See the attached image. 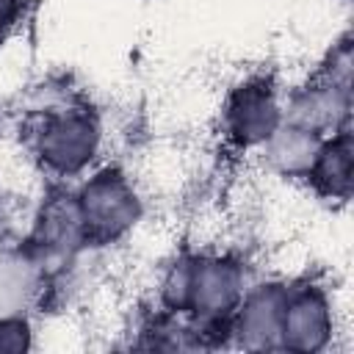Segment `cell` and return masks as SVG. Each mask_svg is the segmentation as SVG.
Segmentation results:
<instances>
[{
	"mask_svg": "<svg viewBox=\"0 0 354 354\" xmlns=\"http://www.w3.org/2000/svg\"><path fill=\"white\" fill-rule=\"evenodd\" d=\"M163 293L174 310L194 307L199 315H221L243 296V279L232 260H191L171 268Z\"/></svg>",
	"mask_w": 354,
	"mask_h": 354,
	"instance_id": "obj_1",
	"label": "cell"
},
{
	"mask_svg": "<svg viewBox=\"0 0 354 354\" xmlns=\"http://www.w3.org/2000/svg\"><path fill=\"white\" fill-rule=\"evenodd\" d=\"M83 227L97 235H116L133 224L138 216V202L133 188L116 171H102L91 177L77 199Z\"/></svg>",
	"mask_w": 354,
	"mask_h": 354,
	"instance_id": "obj_2",
	"label": "cell"
},
{
	"mask_svg": "<svg viewBox=\"0 0 354 354\" xmlns=\"http://www.w3.org/2000/svg\"><path fill=\"white\" fill-rule=\"evenodd\" d=\"M94 149H97V127L91 124L88 116L80 113L50 119V124L39 138L41 160L61 174H72L83 169L91 160Z\"/></svg>",
	"mask_w": 354,
	"mask_h": 354,
	"instance_id": "obj_3",
	"label": "cell"
},
{
	"mask_svg": "<svg viewBox=\"0 0 354 354\" xmlns=\"http://www.w3.org/2000/svg\"><path fill=\"white\" fill-rule=\"evenodd\" d=\"M279 130V105L266 83L241 86L227 105V133L243 144H266Z\"/></svg>",
	"mask_w": 354,
	"mask_h": 354,
	"instance_id": "obj_4",
	"label": "cell"
},
{
	"mask_svg": "<svg viewBox=\"0 0 354 354\" xmlns=\"http://www.w3.org/2000/svg\"><path fill=\"white\" fill-rule=\"evenodd\" d=\"M332 329L329 304L318 290H301V293H285V310H282V326L279 340L288 348L296 351H315L326 346Z\"/></svg>",
	"mask_w": 354,
	"mask_h": 354,
	"instance_id": "obj_5",
	"label": "cell"
},
{
	"mask_svg": "<svg viewBox=\"0 0 354 354\" xmlns=\"http://www.w3.org/2000/svg\"><path fill=\"white\" fill-rule=\"evenodd\" d=\"M282 310H285V293L274 285L252 293L241 307V337L246 346H271L274 337H279L282 326Z\"/></svg>",
	"mask_w": 354,
	"mask_h": 354,
	"instance_id": "obj_6",
	"label": "cell"
},
{
	"mask_svg": "<svg viewBox=\"0 0 354 354\" xmlns=\"http://www.w3.org/2000/svg\"><path fill=\"white\" fill-rule=\"evenodd\" d=\"M310 174L318 180L324 191L332 196H348V183H351V147H348V133H340L329 144H321Z\"/></svg>",
	"mask_w": 354,
	"mask_h": 354,
	"instance_id": "obj_7",
	"label": "cell"
},
{
	"mask_svg": "<svg viewBox=\"0 0 354 354\" xmlns=\"http://www.w3.org/2000/svg\"><path fill=\"white\" fill-rule=\"evenodd\" d=\"M33 290V271L19 257H0V318L19 313Z\"/></svg>",
	"mask_w": 354,
	"mask_h": 354,
	"instance_id": "obj_8",
	"label": "cell"
},
{
	"mask_svg": "<svg viewBox=\"0 0 354 354\" xmlns=\"http://www.w3.org/2000/svg\"><path fill=\"white\" fill-rule=\"evenodd\" d=\"M28 348V326L22 321L0 318V351H22Z\"/></svg>",
	"mask_w": 354,
	"mask_h": 354,
	"instance_id": "obj_9",
	"label": "cell"
},
{
	"mask_svg": "<svg viewBox=\"0 0 354 354\" xmlns=\"http://www.w3.org/2000/svg\"><path fill=\"white\" fill-rule=\"evenodd\" d=\"M19 8H22V0H0V36L17 25L19 19Z\"/></svg>",
	"mask_w": 354,
	"mask_h": 354,
	"instance_id": "obj_10",
	"label": "cell"
}]
</instances>
